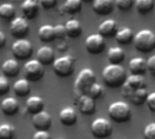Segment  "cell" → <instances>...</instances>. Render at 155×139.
I'll return each mask as SVG.
<instances>
[{
  "instance_id": "cell-1",
  "label": "cell",
  "mask_w": 155,
  "mask_h": 139,
  "mask_svg": "<svg viewBox=\"0 0 155 139\" xmlns=\"http://www.w3.org/2000/svg\"><path fill=\"white\" fill-rule=\"evenodd\" d=\"M102 79L109 87H122L127 79L126 71L120 64H110L102 70Z\"/></svg>"
},
{
  "instance_id": "cell-2",
  "label": "cell",
  "mask_w": 155,
  "mask_h": 139,
  "mask_svg": "<svg viewBox=\"0 0 155 139\" xmlns=\"http://www.w3.org/2000/svg\"><path fill=\"white\" fill-rule=\"evenodd\" d=\"M133 45L140 53H150L155 49V34L150 29L140 30L133 38Z\"/></svg>"
},
{
  "instance_id": "cell-3",
  "label": "cell",
  "mask_w": 155,
  "mask_h": 139,
  "mask_svg": "<svg viewBox=\"0 0 155 139\" xmlns=\"http://www.w3.org/2000/svg\"><path fill=\"white\" fill-rule=\"evenodd\" d=\"M96 75L91 68H83L80 71L75 81V89L80 95L86 94L91 87L96 83Z\"/></svg>"
},
{
  "instance_id": "cell-4",
  "label": "cell",
  "mask_w": 155,
  "mask_h": 139,
  "mask_svg": "<svg viewBox=\"0 0 155 139\" xmlns=\"http://www.w3.org/2000/svg\"><path fill=\"white\" fill-rule=\"evenodd\" d=\"M108 114L113 121L117 123H124L130 120L131 110L127 103L123 101H116L110 105Z\"/></svg>"
},
{
  "instance_id": "cell-5",
  "label": "cell",
  "mask_w": 155,
  "mask_h": 139,
  "mask_svg": "<svg viewBox=\"0 0 155 139\" xmlns=\"http://www.w3.org/2000/svg\"><path fill=\"white\" fill-rule=\"evenodd\" d=\"M75 69V59L70 55H64L55 59L53 63V70L59 77H70Z\"/></svg>"
},
{
  "instance_id": "cell-6",
  "label": "cell",
  "mask_w": 155,
  "mask_h": 139,
  "mask_svg": "<svg viewBox=\"0 0 155 139\" xmlns=\"http://www.w3.org/2000/svg\"><path fill=\"white\" fill-rule=\"evenodd\" d=\"M24 73L29 82L39 81L44 76L43 65L38 59L29 60L24 65Z\"/></svg>"
},
{
  "instance_id": "cell-7",
  "label": "cell",
  "mask_w": 155,
  "mask_h": 139,
  "mask_svg": "<svg viewBox=\"0 0 155 139\" xmlns=\"http://www.w3.org/2000/svg\"><path fill=\"white\" fill-rule=\"evenodd\" d=\"M91 132L93 135L100 139L109 137L112 134V125L105 117H98L91 124Z\"/></svg>"
},
{
  "instance_id": "cell-8",
  "label": "cell",
  "mask_w": 155,
  "mask_h": 139,
  "mask_svg": "<svg viewBox=\"0 0 155 139\" xmlns=\"http://www.w3.org/2000/svg\"><path fill=\"white\" fill-rule=\"evenodd\" d=\"M12 53L18 60H27L33 54V46L27 39H18L12 45Z\"/></svg>"
},
{
  "instance_id": "cell-9",
  "label": "cell",
  "mask_w": 155,
  "mask_h": 139,
  "mask_svg": "<svg viewBox=\"0 0 155 139\" xmlns=\"http://www.w3.org/2000/svg\"><path fill=\"white\" fill-rule=\"evenodd\" d=\"M105 40L101 34L89 36L85 41V47L88 53L91 55H100L105 50Z\"/></svg>"
},
{
  "instance_id": "cell-10",
  "label": "cell",
  "mask_w": 155,
  "mask_h": 139,
  "mask_svg": "<svg viewBox=\"0 0 155 139\" xmlns=\"http://www.w3.org/2000/svg\"><path fill=\"white\" fill-rule=\"evenodd\" d=\"M122 95L127 97L132 104L135 106H141L144 102H146L148 92L146 87L131 89L127 87L126 86H122Z\"/></svg>"
},
{
  "instance_id": "cell-11",
  "label": "cell",
  "mask_w": 155,
  "mask_h": 139,
  "mask_svg": "<svg viewBox=\"0 0 155 139\" xmlns=\"http://www.w3.org/2000/svg\"><path fill=\"white\" fill-rule=\"evenodd\" d=\"M28 31H29V26L27 18L19 17L14 18L11 21L10 33L14 37L18 39H23L28 36Z\"/></svg>"
},
{
  "instance_id": "cell-12",
  "label": "cell",
  "mask_w": 155,
  "mask_h": 139,
  "mask_svg": "<svg viewBox=\"0 0 155 139\" xmlns=\"http://www.w3.org/2000/svg\"><path fill=\"white\" fill-rule=\"evenodd\" d=\"M32 124L37 130H48L52 124V118L48 112L43 110L33 115Z\"/></svg>"
},
{
  "instance_id": "cell-13",
  "label": "cell",
  "mask_w": 155,
  "mask_h": 139,
  "mask_svg": "<svg viewBox=\"0 0 155 139\" xmlns=\"http://www.w3.org/2000/svg\"><path fill=\"white\" fill-rule=\"evenodd\" d=\"M77 106L81 113L84 115H91L96 109L95 99L91 97L89 95L82 94L77 100Z\"/></svg>"
},
{
  "instance_id": "cell-14",
  "label": "cell",
  "mask_w": 155,
  "mask_h": 139,
  "mask_svg": "<svg viewBox=\"0 0 155 139\" xmlns=\"http://www.w3.org/2000/svg\"><path fill=\"white\" fill-rule=\"evenodd\" d=\"M114 0H94L92 3L93 11L100 16H108L114 9Z\"/></svg>"
},
{
  "instance_id": "cell-15",
  "label": "cell",
  "mask_w": 155,
  "mask_h": 139,
  "mask_svg": "<svg viewBox=\"0 0 155 139\" xmlns=\"http://www.w3.org/2000/svg\"><path fill=\"white\" fill-rule=\"evenodd\" d=\"M21 9L24 17L27 19H34L38 17L39 12L38 0H24L21 5Z\"/></svg>"
},
{
  "instance_id": "cell-16",
  "label": "cell",
  "mask_w": 155,
  "mask_h": 139,
  "mask_svg": "<svg viewBox=\"0 0 155 139\" xmlns=\"http://www.w3.org/2000/svg\"><path fill=\"white\" fill-rule=\"evenodd\" d=\"M37 59L43 65H48L55 61L54 50L49 46H41L37 52Z\"/></svg>"
},
{
  "instance_id": "cell-17",
  "label": "cell",
  "mask_w": 155,
  "mask_h": 139,
  "mask_svg": "<svg viewBox=\"0 0 155 139\" xmlns=\"http://www.w3.org/2000/svg\"><path fill=\"white\" fill-rule=\"evenodd\" d=\"M59 121L61 122L62 125H67V126H71L76 124L77 122V113L73 107L68 106L63 108L59 112Z\"/></svg>"
},
{
  "instance_id": "cell-18",
  "label": "cell",
  "mask_w": 155,
  "mask_h": 139,
  "mask_svg": "<svg viewBox=\"0 0 155 139\" xmlns=\"http://www.w3.org/2000/svg\"><path fill=\"white\" fill-rule=\"evenodd\" d=\"M99 34L103 37H110L115 36L118 32V24L113 19H107L99 26Z\"/></svg>"
},
{
  "instance_id": "cell-19",
  "label": "cell",
  "mask_w": 155,
  "mask_h": 139,
  "mask_svg": "<svg viewBox=\"0 0 155 139\" xmlns=\"http://www.w3.org/2000/svg\"><path fill=\"white\" fill-rule=\"evenodd\" d=\"M129 67L131 74L143 76L147 71V61L142 57H133L130 60Z\"/></svg>"
},
{
  "instance_id": "cell-20",
  "label": "cell",
  "mask_w": 155,
  "mask_h": 139,
  "mask_svg": "<svg viewBox=\"0 0 155 139\" xmlns=\"http://www.w3.org/2000/svg\"><path fill=\"white\" fill-rule=\"evenodd\" d=\"M44 100L38 96H32L28 98L26 102V107L28 113L35 115L38 112H41L44 110Z\"/></svg>"
},
{
  "instance_id": "cell-21",
  "label": "cell",
  "mask_w": 155,
  "mask_h": 139,
  "mask_svg": "<svg viewBox=\"0 0 155 139\" xmlns=\"http://www.w3.org/2000/svg\"><path fill=\"white\" fill-rule=\"evenodd\" d=\"M2 72L5 77H15L19 73V64L16 59H8L2 65Z\"/></svg>"
},
{
  "instance_id": "cell-22",
  "label": "cell",
  "mask_w": 155,
  "mask_h": 139,
  "mask_svg": "<svg viewBox=\"0 0 155 139\" xmlns=\"http://www.w3.org/2000/svg\"><path fill=\"white\" fill-rule=\"evenodd\" d=\"M67 36L70 38H77L82 34V27L79 20L70 19L65 24Z\"/></svg>"
},
{
  "instance_id": "cell-23",
  "label": "cell",
  "mask_w": 155,
  "mask_h": 139,
  "mask_svg": "<svg viewBox=\"0 0 155 139\" xmlns=\"http://www.w3.org/2000/svg\"><path fill=\"white\" fill-rule=\"evenodd\" d=\"M1 109L7 115H13L17 114L19 109V104L17 99L13 97L5 98L1 103Z\"/></svg>"
},
{
  "instance_id": "cell-24",
  "label": "cell",
  "mask_w": 155,
  "mask_h": 139,
  "mask_svg": "<svg viewBox=\"0 0 155 139\" xmlns=\"http://www.w3.org/2000/svg\"><path fill=\"white\" fill-rule=\"evenodd\" d=\"M123 85L131 89L144 88L147 86L146 80L142 75H134V74H131V76L128 77L126 82Z\"/></svg>"
},
{
  "instance_id": "cell-25",
  "label": "cell",
  "mask_w": 155,
  "mask_h": 139,
  "mask_svg": "<svg viewBox=\"0 0 155 139\" xmlns=\"http://www.w3.org/2000/svg\"><path fill=\"white\" fill-rule=\"evenodd\" d=\"M38 38L40 39V41H42L44 43L52 42L56 38L54 27H52L50 25H44V26L40 27L38 29Z\"/></svg>"
},
{
  "instance_id": "cell-26",
  "label": "cell",
  "mask_w": 155,
  "mask_h": 139,
  "mask_svg": "<svg viewBox=\"0 0 155 139\" xmlns=\"http://www.w3.org/2000/svg\"><path fill=\"white\" fill-rule=\"evenodd\" d=\"M107 57L110 64H120L125 58V53L121 47L114 46L108 50Z\"/></svg>"
},
{
  "instance_id": "cell-27",
  "label": "cell",
  "mask_w": 155,
  "mask_h": 139,
  "mask_svg": "<svg viewBox=\"0 0 155 139\" xmlns=\"http://www.w3.org/2000/svg\"><path fill=\"white\" fill-rule=\"evenodd\" d=\"M116 41L120 44V45H128L131 41H133V32L130 27H123L115 35Z\"/></svg>"
},
{
  "instance_id": "cell-28",
  "label": "cell",
  "mask_w": 155,
  "mask_h": 139,
  "mask_svg": "<svg viewBox=\"0 0 155 139\" xmlns=\"http://www.w3.org/2000/svg\"><path fill=\"white\" fill-rule=\"evenodd\" d=\"M13 89L14 92L17 96H27L31 90L30 87V84L29 81L26 78V79H19L18 81H16V83L13 86Z\"/></svg>"
},
{
  "instance_id": "cell-29",
  "label": "cell",
  "mask_w": 155,
  "mask_h": 139,
  "mask_svg": "<svg viewBox=\"0 0 155 139\" xmlns=\"http://www.w3.org/2000/svg\"><path fill=\"white\" fill-rule=\"evenodd\" d=\"M82 1L81 0H66L63 8L66 13L69 15H75L80 13L82 9Z\"/></svg>"
},
{
  "instance_id": "cell-30",
  "label": "cell",
  "mask_w": 155,
  "mask_h": 139,
  "mask_svg": "<svg viewBox=\"0 0 155 139\" xmlns=\"http://www.w3.org/2000/svg\"><path fill=\"white\" fill-rule=\"evenodd\" d=\"M135 8L139 14L146 15L154 8L153 0H135Z\"/></svg>"
},
{
  "instance_id": "cell-31",
  "label": "cell",
  "mask_w": 155,
  "mask_h": 139,
  "mask_svg": "<svg viewBox=\"0 0 155 139\" xmlns=\"http://www.w3.org/2000/svg\"><path fill=\"white\" fill-rule=\"evenodd\" d=\"M16 15V8L11 4H2L0 6V17L4 20H13Z\"/></svg>"
},
{
  "instance_id": "cell-32",
  "label": "cell",
  "mask_w": 155,
  "mask_h": 139,
  "mask_svg": "<svg viewBox=\"0 0 155 139\" xmlns=\"http://www.w3.org/2000/svg\"><path fill=\"white\" fill-rule=\"evenodd\" d=\"M15 128L9 124L0 125V139H13Z\"/></svg>"
},
{
  "instance_id": "cell-33",
  "label": "cell",
  "mask_w": 155,
  "mask_h": 139,
  "mask_svg": "<svg viewBox=\"0 0 155 139\" xmlns=\"http://www.w3.org/2000/svg\"><path fill=\"white\" fill-rule=\"evenodd\" d=\"M102 94H103V87L101 85H100L98 83H94L91 87L90 90L87 93V95H89L93 99H97V98L101 97L102 96Z\"/></svg>"
},
{
  "instance_id": "cell-34",
  "label": "cell",
  "mask_w": 155,
  "mask_h": 139,
  "mask_svg": "<svg viewBox=\"0 0 155 139\" xmlns=\"http://www.w3.org/2000/svg\"><path fill=\"white\" fill-rule=\"evenodd\" d=\"M134 4V0H115L116 7L121 11H129Z\"/></svg>"
},
{
  "instance_id": "cell-35",
  "label": "cell",
  "mask_w": 155,
  "mask_h": 139,
  "mask_svg": "<svg viewBox=\"0 0 155 139\" xmlns=\"http://www.w3.org/2000/svg\"><path fill=\"white\" fill-rule=\"evenodd\" d=\"M144 139H155V122L148 124L143 130Z\"/></svg>"
},
{
  "instance_id": "cell-36",
  "label": "cell",
  "mask_w": 155,
  "mask_h": 139,
  "mask_svg": "<svg viewBox=\"0 0 155 139\" xmlns=\"http://www.w3.org/2000/svg\"><path fill=\"white\" fill-rule=\"evenodd\" d=\"M9 90V83L6 77L0 76V95H5Z\"/></svg>"
},
{
  "instance_id": "cell-37",
  "label": "cell",
  "mask_w": 155,
  "mask_h": 139,
  "mask_svg": "<svg viewBox=\"0 0 155 139\" xmlns=\"http://www.w3.org/2000/svg\"><path fill=\"white\" fill-rule=\"evenodd\" d=\"M54 31H55L56 38L63 39V38L67 36L66 27H65V26H63V25H58V26L54 27Z\"/></svg>"
},
{
  "instance_id": "cell-38",
  "label": "cell",
  "mask_w": 155,
  "mask_h": 139,
  "mask_svg": "<svg viewBox=\"0 0 155 139\" xmlns=\"http://www.w3.org/2000/svg\"><path fill=\"white\" fill-rule=\"evenodd\" d=\"M147 70L151 76L155 77V55L150 56L147 60Z\"/></svg>"
},
{
  "instance_id": "cell-39",
  "label": "cell",
  "mask_w": 155,
  "mask_h": 139,
  "mask_svg": "<svg viewBox=\"0 0 155 139\" xmlns=\"http://www.w3.org/2000/svg\"><path fill=\"white\" fill-rule=\"evenodd\" d=\"M146 103H147L148 107L152 112H155V92H151V93L148 94Z\"/></svg>"
},
{
  "instance_id": "cell-40",
  "label": "cell",
  "mask_w": 155,
  "mask_h": 139,
  "mask_svg": "<svg viewBox=\"0 0 155 139\" xmlns=\"http://www.w3.org/2000/svg\"><path fill=\"white\" fill-rule=\"evenodd\" d=\"M32 139H51L48 130H37Z\"/></svg>"
},
{
  "instance_id": "cell-41",
  "label": "cell",
  "mask_w": 155,
  "mask_h": 139,
  "mask_svg": "<svg viewBox=\"0 0 155 139\" xmlns=\"http://www.w3.org/2000/svg\"><path fill=\"white\" fill-rule=\"evenodd\" d=\"M39 3L41 4L43 8L51 9L55 8V6L58 3V0H39Z\"/></svg>"
},
{
  "instance_id": "cell-42",
  "label": "cell",
  "mask_w": 155,
  "mask_h": 139,
  "mask_svg": "<svg viewBox=\"0 0 155 139\" xmlns=\"http://www.w3.org/2000/svg\"><path fill=\"white\" fill-rule=\"evenodd\" d=\"M6 44H7V37L2 31H0V48L4 47Z\"/></svg>"
},
{
  "instance_id": "cell-43",
  "label": "cell",
  "mask_w": 155,
  "mask_h": 139,
  "mask_svg": "<svg viewBox=\"0 0 155 139\" xmlns=\"http://www.w3.org/2000/svg\"><path fill=\"white\" fill-rule=\"evenodd\" d=\"M83 3H93L94 0H81Z\"/></svg>"
},
{
  "instance_id": "cell-44",
  "label": "cell",
  "mask_w": 155,
  "mask_h": 139,
  "mask_svg": "<svg viewBox=\"0 0 155 139\" xmlns=\"http://www.w3.org/2000/svg\"><path fill=\"white\" fill-rule=\"evenodd\" d=\"M60 139H63V138H60Z\"/></svg>"
}]
</instances>
